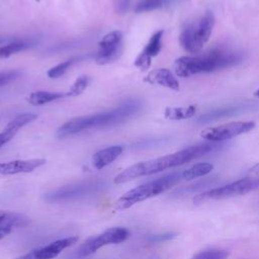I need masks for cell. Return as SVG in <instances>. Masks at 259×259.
<instances>
[{"label": "cell", "instance_id": "30bf717a", "mask_svg": "<svg viewBox=\"0 0 259 259\" xmlns=\"http://www.w3.org/2000/svg\"><path fill=\"white\" fill-rule=\"evenodd\" d=\"M122 39L123 33L119 29L106 33L98 42L95 63L99 66H103L116 61L122 51Z\"/></svg>", "mask_w": 259, "mask_h": 259}, {"label": "cell", "instance_id": "e0dca14e", "mask_svg": "<svg viewBox=\"0 0 259 259\" xmlns=\"http://www.w3.org/2000/svg\"><path fill=\"white\" fill-rule=\"evenodd\" d=\"M28 223V219L18 212L0 210V230L2 229H15L23 227Z\"/></svg>", "mask_w": 259, "mask_h": 259}, {"label": "cell", "instance_id": "ac0fdd59", "mask_svg": "<svg viewBox=\"0 0 259 259\" xmlns=\"http://www.w3.org/2000/svg\"><path fill=\"white\" fill-rule=\"evenodd\" d=\"M196 105L166 107L164 110V117L170 120H183L193 117L196 114Z\"/></svg>", "mask_w": 259, "mask_h": 259}, {"label": "cell", "instance_id": "5bb4252c", "mask_svg": "<svg viewBox=\"0 0 259 259\" xmlns=\"http://www.w3.org/2000/svg\"><path fill=\"white\" fill-rule=\"evenodd\" d=\"M144 82L151 85L166 87L173 91H178L180 89L178 79L169 69L166 68H159L150 71L144 78Z\"/></svg>", "mask_w": 259, "mask_h": 259}, {"label": "cell", "instance_id": "83f0119b", "mask_svg": "<svg viewBox=\"0 0 259 259\" xmlns=\"http://www.w3.org/2000/svg\"><path fill=\"white\" fill-rule=\"evenodd\" d=\"M15 135H16L15 133L3 128V130L0 132V148H1L2 146H4L6 143H8L11 139H13Z\"/></svg>", "mask_w": 259, "mask_h": 259}, {"label": "cell", "instance_id": "277c9868", "mask_svg": "<svg viewBox=\"0 0 259 259\" xmlns=\"http://www.w3.org/2000/svg\"><path fill=\"white\" fill-rule=\"evenodd\" d=\"M182 179L181 173H170L159 177L155 180L149 181L142 185H139L128 191H126L122 196L116 200L117 209H125L134 204L149 199L151 197L157 196L166 190L170 189L176 185Z\"/></svg>", "mask_w": 259, "mask_h": 259}, {"label": "cell", "instance_id": "7a4b0ae2", "mask_svg": "<svg viewBox=\"0 0 259 259\" xmlns=\"http://www.w3.org/2000/svg\"><path fill=\"white\" fill-rule=\"evenodd\" d=\"M141 109V101L135 99L126 100L109 110L69 119L58 127L56 131V137L58 139H65L90 130L115 126L125 122L132 116L138 114Z\"/></svg>", "mask_w": 259, "mask_h": 259}, {"label": "cell", "instance_id": "8fae6325", "mask_svg": "<svg viewBox=\"0 0 259 259\" xmlns=\"http://www.w3.org/2000/svg\"><path fill=\"white\" fill-rule=\"evenodd\" d=\"M77 241L78 237L76 236L59 239L45 246L35 248L15 259H54L61 254L63 250L74 245Z\"/></svg>", "mask_w": 259, "mask_h": 259}, {"label": "cell", "instance_id": "44dd1931", "mask_svg": "<svg viewBox=\"0 0 259 259\" xmlns=\"http://www.w3.org/2000/svg\"><path fill=\"white\" fill-rule=\"evenodd\" d=\"M242 110V106L240 105H236V106H229V107H226V108H219V109H214V110H211L203 115H201L197 121L198 122H202V123H205V122H209V121H212V120H215V119H219V118H222V117H227V116H231V115H234L236 113H238L239 111Z\"/></svg>", "mask_w": 259, "mask_h": 259}, {"label": "cell", "instance_id": "9c48e42d", "mask_svg": "<svg viewBox=\"0 0 259 259\" xmlns=\"http://www.w3.org/2000/svg\"><path fill=\"white\" fill-rule=\"evenodd\" d=\"M130 231L127 229L121 227L110 228L84 242L78 249L77 254L79 257H86L95 253L98 249L104 246L122 243L127 240Z\"/></svg>", "mask_w": 259, "mask_h": 259}, {"label": "cell", "instance_id": "4dcf8cb0", "mask_svg": "<svg viewBox=\"0 0 259 259\" xmlns=\"http://www.w3.org/2000/svg\"><path fill=\"white\" fill-rule=\"evenodd\" d=\"M13 230L12 229H2L0 230V240H2L4 237L9 235Z\"/></svg>", "mask_w": 259, "mask_h": 259}, {"label": "cell", "instance_id": "4316f807", "mask_svg": "<svg viewBox=\"0 0 259 259\" xmlns=\"http://www.w3.org/2000/svg\"><path fill=\"white\" fill-rule=\"evenodd\" d=\"M19 75H20V72L16 70L0 72V87L14 81L19 77Z\"/></svg>", "mask_w": 259, "mask_h": 259}, {"label": "cell", "instance_id": "ba28073f", "mask_svg": "<svg viewBox=\"0 0 259 259\" xmlns=\"http://www.w3.org/2000/svg\"><path fill=\"white\" fill-rule=\"evenodd\" d=\"M256 126L255 121L239 120L231 121L217 126L206 127L200 133V137L211 143H220L223 141H228L243 134L249 133Z\"/></svg>", "mask_w": 259, "mask_h": 259}, {"label": "cell", "instance_id": "d6986e66", "mask_svg": "<svg viewBox=\"0 0 259 259\" xmlns=\"http://www.w3.org/2000/svg\"><path fill=\"white\" fill-rule=\"evenodd\" d=\"M33 45H34V42H32L30 40H24V39L12 40V41L0 47V59H7L19 52L29 49Z\"/></svg>", "mask_w": 259, "mask_h": 259}, {"label": "cell", "instance_id": "cb8c5ba5", "mask_svg": "<svg viewBox=\"0 0 259 259\" xmlns=\"http://www.w3.org/2000/svg\"><path fill=\"white\" fill-rule=\"evenodd\" d=\"M80 58L78 57H74V58H70L54 67H52L51 69H49V71L47 72V75L49 78L51 79H58L60 77H62L71 67L73 64H75L76 62H78Z\"/></svg>", "mask_w": 259, "mask_h": 259}, {"label": "cell", "instance_id": "4fadbf2b", "mask_svg": "<svg viewBox=\"0 0 259 259\" xmlns=\"http://www.w3.org/2000/svg\"><path fill=\"white\" fill-rule=\"evenodd\" d=\"M45 164H46V160L42 158L1 162L0 175H14L19 173H29Z\"/></svg>", "mask_w": 259, "mask_h": 259}, {"label": "cell", "instance_id": "9a60e30c", "mask_svg": "<svg viewBox=\"0 0 259 259\" xmlns=\"http://www.w3.org/2000/svg\"><path fill=\"white\" fill-rule=\"evenodd\" d=\"M121 146H110L97 151L92 157V165L94 168L100 170L116 160L122 153Z\"/></svg>", "mask_w": 259, "mask_h": 259}, {"label": "cell", "instance_id": "8992f818", "mask_svg": "<svg viewBox=\"0 0 259 259\" xmlns=\"http://www.w3.org/2000/svg\"><path fill=\"white\" fill-rule=\"evenodd\" d=\"M106 187L107 185L103 180L87 179L54 189L45 194V199L49 202L73 201L97 194Z\"/></svg>", "mask_w": 259, "mask_h": 259}, {"label": "cell", "instance_id": "6da1fadb", "mask_svg": "<svg viewBox=\"0 0 259 259\" xmlns=\"http://www.w3.org/2000/svg\"><path fill=\"white\" fill-rule=\"evenodd\" d=\"M214 147V143L211 142L200 143L172 154L136 163L117 174L113 181L115 184H122L142 176L156 174L170 168L184 165L192 160L206 155L207 153L211 152Z\"/></svg>", "mask_w": 259, "mask_h": 259}, {"label": "cell", "instance_id": "7402d4cb", "mask_svg": "<svg viewBox=\"0 0 259 259\" xmlns=\"http://www.w3.org/2000/svg\"><path fill=\"white\" fill-rule=\"evenodd\" d=\"M37 118V114L31 113V112H24L21 114L16 115L14 118H12L4 127V130L17 133L20 128L25 126L26 124L34 121Z\"/></svg>", "mask_w": 259, "mask_h": 259}, {"label": "cell", "instance_id": "52a82bcc", "mask_svg": "<svg viewBox=\"0 0 259 259\" xmlns=\"http://www.w3.org/2000/svg\"><path fill=\"white\" fill-rule=\"evenodd\" d=\"M256 189H259V177L246 176L245 178H242L230 184L221 187H215L202 193H199L193 197L192 201L195 204H199L208 200H220L224 198L246 194Z\"/></svg>", "mask_w": 259, "mask_h": 259}, {"label": "cell", "instance_id": "f1b7e54d", "mask_svg": "<svg viewBox=\"0 0 259 259\" xmlns=\"http://www.w3.org/2000/svg\"><path fill=\"white\" fill-rule=\"evenodd\" d=\"M248 176H249V177H259V163L256 164L255 166H253V167L249 170Z\"/></svg>", "mask_w": 259, "mask_h": 259}, {"label": "cell", "instance_id": "484cf974", "mask_svg": "<svg viewBox=\"0 0 259 259\" xmlns=\"http://www.w3.org/2000/svg\"><path fill=\"white\" fill-rule=\"evenodd\" d=\"M229 252L224 249H208L196 253L192 259H228Z\"/></svg>", "mask_w": 259, "mask_h": 259}, {"label": "cell", "instance_id": "2e32d148", "mask_svg": "<svg viewBox=\"0 0 259 259\" xmlns=\"http://www.w3.org/2000/svg\"><path fill=\"white\" fill-rule=\"evenodd\" d=\"M67 96H68V92H53V91L38 90V91L31 92L27 96L26 100L29 104L33 106H40Z\"/></svg>", "mask_w": 259, "mask_h": 259}, {"label": "cell", "instance_id": "5b68a950", "mask_svg": "<svg viewBox=\"0 0 259 259\" xmlns=\"http://www.w3.org/2000/svg\"><path fill=\"white\" fill-rule=\"evenodd\" d=\"M214 21L213 13L206 11L199 19L185 24L179 35L180 46L192 55L200 53L210 38Z\"/></svg>", "mask_w": 259, "mask_h": 259}, {"label": "cell", "instance_id": "ffe728a7", "mask_svg": "<svg viewBox=\"0 0 259 259\" xmlns=\"http://www.w3.org/2000/svg\"><path fill=\"white\" fill-rule=\"evenodd\" d=\"M212 170H213L212 164L207 163V162H201V163L194 164L190 168L184 170L181 173V175H182V179H184L186 181H190L195 178L205 176L208 173H210Z\"/></svg>", "mask_w": 259, "mask_h": 259}, {"label": "cell", "instance_id": "7c38bea8", "mask_svg": "<svg viewBox=\"0 0 259 259\" xmlns=\"http://www.w3.org/2000/svg\"><path fill=\"white\" fill-rule=\"evenodd\" d=\"M164 30L159 29L152 34L150 39L148 40L145 48L141 51V53L137 56L134 65L142 71L149 69L152 63V59L158 56L162 50V40H163Z\"/></svg>", "mask_w": 259, "mask_h": 259}, {"label": "cell", "instance_id": "1f68e13d", "mask_svg": "<svg viewBox=\"0 0 259 259\" xmlns=\"http://www.w3.org/2000/svg\"><path fill=\"white\" fill-rule=\"evenodd\" d=\"M253 95H254V96H256V97H259V88H258V89L253 93Z\"/></svg>", "mask_w": 259, "mask_h": 259}, {"label": "cell", "instance_id": "836d02e7", "mask_svg": "<svg viewBox=\"0 0 259 259\" xmlns=\"http://www.w3.org/2000/svg\"><path fill=\"white\" fill-rule=\"evenodd\" d=\"M35 1H36V2H39V1H40V0H35Z\"/></svg>", "mask_w": 259, "mask_h": 259}, {"label": "cell", "instance_id": "d4e9b609", "mask_svg": "<svg viewBox=\"0 0 259 259\" xmlns=\"http://www.w3.org/2000/svg\"><path fill=\"white\" fill-rule=\"evenodd\" d=\"M91 82V78L87 75L79 76L74 83L71 85L70 89L68 90V96H78L81 95L89 86Z\"/></svg>", "mask_w": 259, "mask_h": 259}, {"label": "cell", "instance_id": "3957f363", "mask_svg": "<svg viewBox=\"0 0 259 259\" xmlns=\"http://www.w3.org/2000/svg\"><path fill=\"white\" fill-rule=\"evenodd\" d=\"M242 62V55L228 48H214L206 53L182 56L175 60L174 71L178 77L187 78L197 74L211 73L236 66Z\"/></svg>", "mask_w": 259, "mask_h": 259}, {"label": "cell", "instance_id": "f546056e", "mask_svg": "<svg viewBox=\"0 0 259 259\" xmlns=\"http://www.w3.org/2000/svg\"><path fill=\"white\" fill-rule=\"evenodd\" d=\"M169 238H172V236H170L169 234H165V235H158V236H155L151 239V241H154V242H160V241H163L165 239H169Z\"/></svg>", "mask_w": 259, "mask_h": 259}, {"label": "cell", "instance_id": "603a6c76", "mask_svg": "<svg viewBox=\"0 0 259 259\" xmlns=\"http://www.w3.org/2000/svg\"><path fill=\"white\" fill-rule=\"evenodd\" d=\"M171 1L172 0H139L134 10L136 13L151 12L169 5Z\"/></svg>", "mask_w": 259, "mask_h": 259}, {"label": "cell", "instance_id": "d6a6232c", "mask_svg": "<svg viewBox=\"0 0 259 259\" xmlns=\"http://www.w3.org/2000/svg\"><path fill=\"white\" fill-rule=\"evenodd\" d=\"M4 40H5V38H1V37H0V44H2Z\"/></svg>", "mask_w": 259, "mask_h": 259}]
</instances>
